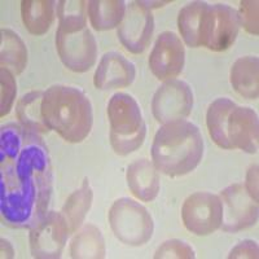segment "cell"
Segmentation results:
<instances>
[{
    "instance_id": "obj_1",
    "label": "cell",
    "mask_w": 259,
    "mask_h": 259,
    "mask_svg": "<svg viewBox=\"0 0 259 259\" xmlns=\"http://www.w3.org/2000/svg\"><path fill=\"white\" fill-rule=\"evenodd\" d=\"M52 167L38 133L20 123L0 130V212L13 228H32L48 212Z\"/></svg>"
},
{
    "instance_id": "obj_2",
    "label": "cell",
    "mask_w": 259,
    "mask_h": 259,
    "mask_svg": "<svg viewBox=\"0 0 259 259\" xmlns=\"http://www.w3.org/2000/svg\"><path fill=\"white\" fill-rule=\"evenodd\" d=\"M41 114L48 128L74 144L82 143L94 124L91 101L84 92L71 85L55 84L46 90Z\"/></svg>"
},
{
    "instance_id": "obj_3",
    "label": "cell",
    "mask_w": 259,
    "mask_h": 259,
    "mask_svg": "<svg viewBox=\"0 0 259 259\" xmlns=\"http://www.w3.org/2000/svg\"><path fill=\"white\" fill-rule=\"evenodd\" d=\"M59 27L56 48L62 64L71 71L84 73L96 62L97 45L87 26V2L62 0L56 3Z\"/></svg>"
},
{
    "instance_id": "obj_4",
    "label": "cell",
    "mask_w": 259,
    "mask_h": 259,
    "mask_svg": "<svg viewBox=\"0 0 259 259\" xmlns=\"http://www.w3.org/2000/svg\"><path fill=\"white\" fill-rule=\"evenodd\" d=\"M203 156V139L188 121L166 123L154 135L152 158L154 167L168 177H182L197 167Z\"/></svg>"
},
{
    "instance_id": "obj_5",
    "label": "cell",
    "mask_w": 259,
    "mask_h": 259,
    "mask_svg": "<svg viewBox=\"0 0 259 259\" xmlns=\"http://www.w3.org/2000/svg\"><path fill=\"white\" fill-rule=\"evenodd\" d=\"M206 126L218 147L256 153L258 115L249 106H237L228 97H219L207 109Z\"/></svg>"
},
{
    "instance_id": "obj_6",
    "label": "cell",
    "mask_w": 259,
    "mask_h": 259,
    "mask_svg": "<svg viewBox=\"0 0 259 259\" xmlns=\"http://www.w3.org/2000/svg\"><path fill=\"white\" fill-rule=\"evenodd\" d=\"M110 123V144L119 156H127L142 147L147 126L142 109L131 95L117 92L108 103Z\"/></svg>"
},
{
    "instance_id": "obj_7",
    "label": "cell",
    "mask_w": 259,
    "mask_h": 259,
    "mask_svg": "<svg viewBox=\"0 0 259 259\" xmlns=\"http://www.w3.org/2000/svg\"><path fill=\"white\" fill-rule=\"evenodd\" d=\"M109 223L118 240L130 246L147 244L154 231L152 215L135 200L122 197L109 210Z\"/></svg>"
},
{
    "instance_id": "obj_8",
    "label": "cell",
    "mask_w": 259,
    "mask_h": 259,
    "mask_svg": "<svg viewBox=\"0 0 259 259\" xmlns=\"http://www.w3.org/2000/svg\"><path fill=\"white\" fill-rule=\"evenodd\" d=\"M241 24L239 13L227 4H209L203 18L202 46L222 52L235 43Z\"/></svg>"
},
{
    "instance_id": "obj_9",
    "label": "cell",
    "mask_w": 259,
    "mask_h": 259,
    "mask_svg": "<svg viewBox=\"0 0 259 259\" xmlns=\"http://www.w3.org/2000/svg\"><path fill=\"white\" fill-rule=\"evenodd\" d=\"M223 206L219 196L209 192L191 194L182 207V219L189 232L197 236L211 235L222 226Z\"/></svg>"
},
{
    "instance_id": "obj_10",
    "label": "cell",
    "mask_w": 259,
    "mask_h": 259,
    "mask_svg": "<svg viewBox=\"0 0 259 259\" xmlns=\"http://www.w3.org/2000/svg\"><path fill=\"white\" fill-rule=\"evenodd\" d=\"M193 108V92L186 82L171 79L156 91L152 100V112L158 123L182 121Z\"/></svg>"
},
{
    "instance_id": "obj_11",
    "label": "cell",
    "mask_w": 259,
    "mask_h": 259,
    "mask_svg": "<svg viewBox=\"0 0 259 259\" xmlns=\"http://www.w3.org/2000/svg\"><path fill=\"white\" fill-rule=\"evenodd\" d=\"M223 206L221 228L224 232H239L254 226L258 221V202L250 197L240 183L221 192Z\"/></svg>"
},
{
    "instance_id": "obj_12",
    "label": "cell",
    "mask_w": 259,
    "mask_h": 259,
    "mask_svg": "<svg viewBox=\"0 0 259 259\" xmlns=\"http://www.w3.org/2000/svg\"><path fill=\"white\" fill-rule=\"evenodd\" d=\"M154 32V17L143 2H131L117 30L119 41L128 52L143 53L149 46Z\"/></svg>"
},
{
    "instance_id": "obj_13",
    "label": "cell",
    "mask_w": 259,
    "mask_h": 259,
    "mask_svg": "<svg viewBox=\"0 0 259 259\" xmlns=\"http://www.w3.org/2000/svg\"><path fill=\"white\" fill-rule=\"evenodd\" d=\"M69 230L61 212L48 211L30 232V250L34 258H60L64 250Z\"/></svg>"
},
{
    "instance_id": "obj_14",
    "label": "cell",
    "mask_w": 259,
    "mask_h": 259,
    "mask_svg": "<svg viewBox=\"0 0 259 259\" xmlns=\"http://www.w3.org/2000/svg\"><path fill=\"white\" fill-rule=\"evenodd\" d=\"M186 64V48L182 39L172 31L161 32L149 56L150 71L159 80L174 79Z\"/></svg>"
},
{
    "instance_id": "obj_15",
    "label": "cell",
    "mask_w": 259,
    "mask_h": 259,
    "mask_svg": "<svg viewBox=\"0 0 259 259\" xmlns=\"http://www.w3.org/2000/svg\"><path fill=\"white\" fill-rule=\"evenodd\" d=\"M136 77L135 65L118 52H106L101 57L94 75V84L97 90L124 89L133 84Z\"/></svg>"
},
{
    "instance_id": "obj_16",
    "label": "cell",
    "mask_w": 259,
    "mask_h": 259,
    "mask_svg": "<svg viewBox=\"0 0 259 259\" xmlns=\"http://www.w3.org/2000/svg\"><path fill=\"white\" fill-rule=\"evenodd\" d=\"M127 186L135 197L150 202L159 192V175L150 161L142 158L133 162L127 168Z\"/></svg>"
},
{
    "instance_id": "obj_17",
    "label": "cell",
    "mask_w": 259,
    "mask_h": 259,
    "mask_svg": "<svg viewBox=\"0 0 259 259\" xmlns=\"http://www.w3.org/2000/svg\"><path fill=\"white\" fill-rule=\"evenodd\" d=\"M230 80L235 91L245 99L254 100L259 94V60L245 56L236 60L231 68Z\"/></svg>"
},
{
    "instance_id": "obj_18",
    "label": "cell",
    "mask_w": 259,
    "mask_h": 259,
    "mask_svg": "<svg viewBox=\"0 0 259 259\" xmlns=\"http://www.w3.org/2000/svg\"><path fill=\"white\" fill-rule=\"evenodd\" d=\"M209 7L206 2H192L180 9L178 27L183 40L191 48L202 46V26L205 13Z\"/></svg>"
},
{
    "instance_id": "obj_19",
    "label": "cell",
    "mask_w": 259,
    "mask_h": 259,
    "mask_svg": "<svg viewBox=\"0 0 259 259\" xmlns=\"http://www.w3.org/2000/svg\"><path fill=\"white\" fill-rule=\"evenodd\" d=\"M56 3L51 0H24L21 15L24 25L32 35H45L55 20Z\"/></svg>"
},
{
    "instance_id": "obj_20",
    "label": "cell",
    "mask_w": 259,
    "mask_h": 259,
    "mask_svg": "<svg viewBox=\"0 0 259 259\" xmlns=\"http://www.w3.org/2000/svg\"><path fill=\"white\" fill-rule=\"evenodd\" d=\"M92 200H94V193L89 179L85 178L82 186L69 196L61 209V215L66 222L69 235L75 232L82 226L85 215L91 209Z\"/></svg>"
},
{
    "instance_id": "obj_21",
    "label": "cell",
    "mask_w": 259,
    "mask_h": 259,
    "mask_svg": "<svg viewBox=\"0 0 259 259\" xmlns=\"http://www.w3.org/2000/svg\"><path fill=\"white\" fill-rule=\"evenodd\" d=\"M123 0H91L87 2V15L91 25L99 31L119 26L126 13Z\"/></svg>"
},
{
    "instance_id": "obj_22",
    "label": "cell",
    "mask_w": 259,
    "mask_h": 259,
    "mask_svg": "<svg viewBox=\"0 0 259 259\" xmlns=\"http://www.w3.org/2000/svg\"><path fill=\"white\" fill-rule=\"evenodd\" d=\"M0 64L2 68L18 75L27 65V48L24 40L11 29L0 31Z\"/></svg>"
},
{
    "instance_id": "obj_23",
    "label": "cell",
    "mask_w": 259,
    "mask_h": 259,
    "mask_svg": "<svg viewBox=\"0 0 259 259\" xmlns=\"http://www.w3.org/2000/svg\"><path fill=\"white\" fill-rule=\"evenodd\" d=\"M71 258H105V240L101 231L92 224H85L74 236L70 244Z\"/></svg>"
},
{
    "instance_id": "obj_24",
    "label": "cell",
    "mask_w": 259,
    "mask_h": 259,
    "mask_svg": "<svg viewBox=\"0 0 259 259\" xmlns=\"http://www.w3.org/2000/svg\"><path fill=\"white\" fill-rule=\"evenodd\" d=\"M43 95V91H31L21 97L16 105V117L20 124L38 134L50 131L41 114Z\"/></svg>"
},
{
    "instance_id": "obj_25",
    "label": "cell",
    "mask_w": 259,
    "mask_h": 259,
    "mask_svg": "<svg viewBox=\"0 0 259 259\" xmlns=\"http://www.w3.org/2000/svg\"><path fill=\"white\" fill-rule=\"evenodd\" d=\"M0 83H2V105H0V115L6 117L15 103L16 94H17V84H16L15 74L11 73L8 69H0Z\"/></svg>"
},
{
    "instance_id": "obj_26",
    "label": "cell",
    "mask_w": 259,
    "mask_h": 259,
    "mask_svg": "<svg viewBox=\"0 0 259 259\" xmlns=\"http://www.w3.org/2000/svg\"><path fill=\"white\" fill-rule=\"evenodd\" d=\"M196 256L193 249L187 242L182 240H167L157 249L154 258H180V259H192Z\"/></svg>"
},
{
    "instance_id": "obj_27",
    "label": "cell",
    "mask_w": 259,
    "mask_h": 259,
    "mask_svg": "<svg viewBox=\"0 0 259 259\" xmlns=\"http://www.w3.org/2000/svg\"><path fill=\"white\" fill-rule=\"evenodd\" d=\"M240 24L244 26L249 34L258 35V2L256 0H244L240 3V9L237 11Z\"/></svg>"
},
{
    "instance_id": "obj_28",
    "label": "cell",
    "mask_w": 259,
    "mask_h": 259,
    "mask_svg": "<svg viewBox=\"0 0 259 259\" xmlns=\"http://www.w3.org/2000/svg\"><path fill=\"white\" fill-rule=\"evenodd\" d=\"M228 258H258V244L253 240H244L231 250Z\"/></svg>"
},
{
    "instance_id": "obj_29",
    "label": "cell",
    "mask_w": 259,
    "mask_h": 259,
    "mask_svg": "<svg viewBox=\"0 0 259 259\" xmlns=\"http://www.w3.org/2000/svg\"><path fill=\"white\" fill-rule=\"evenodd\" d=\"M245 189L255 202H258V165H251L247 170Z\"/></svg>"
},
{
    "instance_id": "obj_30",
    "label": "cell",
    "mask_w": 259,
    "mask_h": 259,
    "mask_svg": "<svg viewBox=\"0 0 259 259\" xmlns=\"http://www.w3.org/2000/svg\"><path fill=\"white\" fill-rule=\"evenodd\" d=\"M2 258H13V247L7 240L2 239Z\"/></svg>"
},
{
    "instance_id": "obj_31",
    "label": "cell",
    "mask_w": 259,
    "mask_h": 259,
    "mask_svg": "<svg viewBox=\"0 0 259 259\" xmlns=\"http://www.w3.org/2000/svg\"><path fill=\"white\" fill-rule=\"evenodd\" d=\"M170 3V0H167V2H143V4H144L147 8H158V7H163L165 4H168Z\"/></svg>"
}]
</instances>
